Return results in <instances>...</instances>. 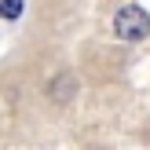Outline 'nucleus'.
<instances>
[{
    "label": "nucleus",
    "instance_id": "3",
    "mask_svg": "<svg viewBox=\"0 0 150 150\" xmlns=\"http://www.w3.org/2000/svg\"><path fill=\"white\" fill-rule=\"evenodd\" d=\"M18 15H22V0H0V18L15 22Z\"/></svg>",
    "mask_w": 150,
    "mask_h": 150
},
{
    "label": "nucleus",
    "instance_id": "1",
    "mask_svg": "<svg viewBox=\"0 0 150 150\" xmlns=\"http://www.w3.org/2000/svg\"><path fill=\"white\" fill-rule=\"evenodd\" d=\"M114 33L121 37V40H143L150 33V15L143 7H121V11L114 15Z\"/></svg>",
    "mask_w": 150,
    "mask_h": 150
},
{
    "label": "nucleus",
    "instance_id": "2",
    "mask_svg": "<svg viewBox=\"0 0 150 150\" xmlns=\"http://www.w3.org/2000/svg\"><path fill=\"white\" fill-rule=\"evenodd\" d=\"M70 92H73V77H70V73H62V77L51 84V99H55V103H66V99H70Z\"/></svg>",
    "mask_w": 150,
    "mask_h": 150
}]
</instances>
